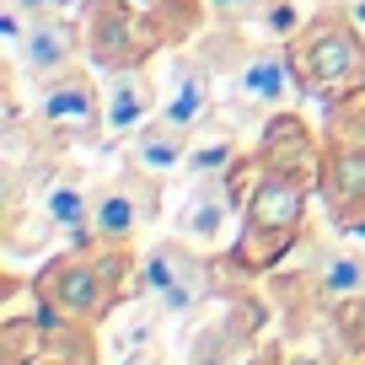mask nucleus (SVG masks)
<instances>
[{
  "mask_svg": "<svg viewBox=\"0 0 365 365\" xmlns=\"http://www.w3.org/2000/svg\"><path fill=\"white\" fill-rule=\"evenodd\" d=\"M312 135L290 113H274L263 129V161L252 172V194L242 205V237L231 242L237 269H269L290 252L312 199Z\"/></svg>",
  "mask_w": 365,
  "mask_h": 365,
  "instance_id": "obj_1",
  "label": "nucleus"
},
{
  "mask_svg": "<svg viewBox=\"0 0 365 365\" xmlns=\"http://www.w3.org/2000/svg\"><path fill=\"white\" fill-rule=\"evenodd\" d=\"M124 242H76L65 258H54L43 274H38V301L76 322H103L108 312L118 307V290H124Z\"/></svg>",
  "mask_w": 365,
  "mask_h": 365,
  "instance_id": "obj_2",
  "label": "nucleus"
},
{
  "mask_svg": "<svg viewBox=\"0 0 365 365\" xmlns=\"http://www.w3.org/2000/svg\"><path fill=\"white\" fill-rule=\"evenodd\" d=\"M285 48L307 97L344 103V97L365 91V33L349 22V11H317Z\"/></svg>",
  "mask_w": 365,
  "mask_h": 365,
  "instance_id": "obj_3",
  "label": "nucleus"
},
{
  "mask_svg": "<svg viewBox=\"0 0 365 365\" xmlns=\"http://www.w3.org/2000/svg\"><path fill=\"white\" fill-rule=\"evenodd\" d=\"M33 118L43 135L70 140V145H97L108 135V108H103V81H91L86 70H65L54 81H38Z\"/></svg>",
  "mask_w": 365,
  "mask_h": 365,
  "instance_id": "obj_4",
  "label": "nucleus"
},
{
  "mask_svg": "<svg viewBox=\"0 0 365 365\" xmlns=\"http://www.w3.org/2000/svg\"><path fill=\"white\" fill-rule=\"evenodd\" d=\"M140 285H145V301L161 312V317H188L194 307H205V296L215 290V279H210L205 252H199L188 237H178V242L150 247Z\"/></svg>",
  "mask_w": 365,
  "mask_h": 365,
  "instance_id": "obj_5",
  "label": "nucleus"
},
{
  "mask_svg": "<svg viewBox=\"0 0 365 365\" xmlns=\"http://www.w3.org/2000/svg\"><path fill=\"white\" fill-rule=\"evenodd\" d=\"M81 38H86V59L97 70L140 65L156 43H167V38L150 27V16L135 11L129 0H86V6H81Z\"/></svg>",
  "mask_w": 365,
  "mask_h": 365,
  "instance_id": "obj_6",
  "label": "nucleus"
},
{
  "mask_svg": "<svg viewBox=\"0 0 365 365\" xmlns=\"http://www.w3.org/2000/svg\"><path fill=\"white\" fill-rule=\"evenodd\" d=\"M161 178H150V172H129V178L118 182H103L97 188V205H91V237H103V242H135L145 226H156L161 215Z\"/></svg>",
  "mask_w": 365,
  "mask_h": 365,
  "instance_id": "obj_7",
  "label": "nucleus"
},
{
  "mask_svg": "<svg viewBox=\"0 0 365 365\" xmlns=\"http://www.w3.org/2000/svg\"><path fill=\"white\" fill-rule=\"evenodd\" d=\"M231 91H237V103H247V108L285 113V108L301 97V76H296V65H290V48L285 43L252 48V54L237 65V76H231Z\"/></svg>",
  "mask_w": 365,
  "mask_h": 365,
  "instance_id": "obj_8",
  "label": "nucleus"
},
{
  "mask_svg": "<svg viewBox=\"0 0 365 365\" xmlns=\"http://www.w3.org/2000/svg\"><path fill=\"white\" fill-rule=\"evenodd\" d=\"M81 48H86V38H81V22H70V16H33L16 38V59L33 81H54L76 70Z\"/></svg>",
  "mask_w": 365,
  "mask_h": 365,
  "instance_id": "obj_9",
  "label": "nucleus"
},
{
  "mask_svg": "<svg viewBox=\"0 0 365 365\" xmlns=\"http://www.w3.org/2000/svg\"><path fill=\"white\" fill-rule=\"evenodd\" d=\"M103 108H108V135H135L150 124L161 108V91L145 65H113L103 70Z\"/></svg>",
  "mask_w": 365,
  "mask_h": 365,
  "instance_id": "obj_10",
  "label": "nucleus"
},
{
  "mask_svg": "<svg viewBox=\"0 0 365 365\" xmlns=\"http://www.w3.org/2000/svg\"><path fill=\"white\" fill-rule=\"evenodd\" d=\"M263 322V312L252 301H220V312H210V322L188 344V365H231V354L247 344V333Z\"/></svg>",
  "mask_w": 365,
  "mask_h": 365,
  "instance_id": "obj_11",
  "label": "nucleus"
},
{
  "mask_svg": "<svg viewBox=\"0 0 365 365\" xmlns=\"http://www.w3.org/2000/svg\"><path fill=\"white\" fill-rule=\"evenodd\" d=\"M231 220H237L231 172L226 178H210V182H194V199L182 210V237L194 247H220V242H231Z\"/></svg>",
  "mask_w": 365,
  "mask_h": 365,
  "instance_id": "obj_12",
  "label": "nucleus"
},
{
  "mask_svg": "<svg viewBox=\"0 0 365 365\" xmlns=\"http://www.w3.org/2000/svg\"><path fill=\"white\" fill-rule=\"evenodd\" d=\"M210 108H215V86H210V70L199 65V59H178L172 65V81L167 91H161V118H172L178 129H199L210 118Z\"/></svg>",
  "mask_w": 365,
  "mask_h": 365,
  "instance_id": "obj_13",
  "label": "nucleus"
},
{
  "mask_svg": "<svg viewBox=\"0 0 365 365\" xmlns=\"http://www.w3.org/2000/svg\"><path fill=\"white\" fill-rule=\"evenodd\" d=\"M91 205H97V194H91L76 172H54L48 188L38 194V215L54 231H65L70 242H91Z\"/></svg>",
  "mask_w": 365,
  "mask_h": 365,
  "instance_id": "obj_14",
  "label": "nucleus"
},
{
  "mask_svg": "<svg viewBox=\"0 0 365 365\" xmlns=\"http://www.w3.org/2000/svg\"><path fill=\"white\" fill-rule=\"evenodd\" d=\"M194 129H178L172 118H150V124L135 129V140H129V167L150 172V178H172V172H182V161H188V145H194Z\"/></svg>",
  "mask_w": 365,
  "mask_h": 365,
  "instance_id": "obj_15",
  "label": "nucleus"
},
{
  "mask_svg": "<svg viewBox=\"0 0 365 365\" xmlns=\"http://www.w3.org/2000/svg\"><path fill=\"white\" fill-rule=\"evenodd\" d=\"M156 322L161 312L150 307H135V312H118V317H108V354H140V349H156Z\"/></svg>",
  "mask_w": 365,
  "mask_h": 365,
  "instance_id": "obj_16",
  "label": "nucleus"
},
{
  "mask_svg": "<svg viewBox=\"0 0 365 365\" xmlns=\"http://www.w3.org/2000/svg\"><path fill=\"white\" fill-rule=\"evenodd\" d=\"M317 285H322V296L328 301H354V296H365V258L360 252H328L322 258V269H317Z\"/></svg>",
  "mask_w": 365,
  "mask_h": 365,
  "instance_id": "obj_17",
  "label": "nucleus"
},
{
  "mask_svg": "<svg viewBox=\"0 0 365 365\" xmlns=\"http://www.w3.org/2000/svg\"><path fill=\"white\" fill-rule=\"evenodd\" d=\"M231 167H237V140H231V135H215V140H194V145H188V161H182V172H188L194 182L226 178Z\"/></svg>",
  "mask_w": 365,
  "mask_h": 365,
  "instance_id": "obj_18",
  "label": "nucleus"
},
{
  "mask_svg": "<svg viewBox=\"0 0 365 365\" xmlns=\"http://www.w3.org/2000/svg\"><path fill=\"white\" fill-rule=\"evenodd\" d=\"M22 16H65V11H81L86 0H11Z\"/></svg>",
  "mask_w": 365,
  "mask_h": 365,
  "instance_id": "obj_19",
  "label": "nucleus"
},
{
  "mask_svg": "<svg viewBox=\"0 0 365 365\" xmlns=\"http://www.w3.org/2000/svg\"><path fill=\"white\" fill-rule=\"evenodd\" d=\"M210 11L242 22V16H258V11H263V0H210Z\"/></svg>",
  "mask_w": 365,
  "mask_h": 365,
  "instance_id": "obj_20",
  "label": "nucleus"
},
{
  "mask_svg": "<svg viewBox=\"0 0 365 365\" xmlns=\"http://www.w3.org/2000/svg\"><path fill=\"white\" fill-rule=\"evenodd\" d=\"M118 365H172V360H161L156 349H140V354H118Z\"/></svg>",
  "mask_w": 365,
  "mask_h": 365,
  "instance_id": "obj_21",
  "label": "nucleus"
},
{
  "mask_svg": "<svg viewBox=\"0 0 365 365\" xmlns=\"http://www.w3.org/2000/svg\"><path fill=\"white\" fill-rule=\"evenodd\" d=\"M344 11H349V22L365 33V0H344Z\"/></svg>",
  "mask_w": 365,
  "mask_h": 365,
  "instance_id": "obj_22",
  "label": "nucleus"
},
{
  "mask_svg": "<svg viewBox=\"0 0 365 365\" xmlns=\"http://www.w3.org/2000/svg\"><path fill=\"white\" fill-rule=\"evenodd\" d=\"M43 365H65V360H43Z\"/></svg>",
  "mask_w": 365,
  "mask_h": 365,
  "instance_id": "obj_23",
  "label": "nucleus"
}]
</instances>
